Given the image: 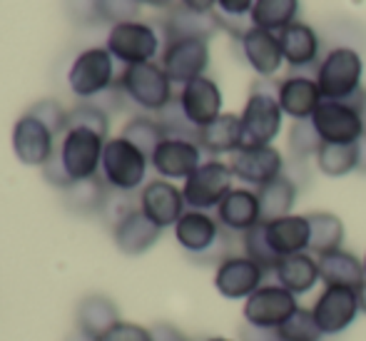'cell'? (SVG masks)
I'll return each mask as SVG.
<instances>
[{"label": "cell", "instance_id": "4fadbf2b", "mask_svg": "<svg viewBox=\"0 0 366 341\" xmlns=\"http://www.w3.org/2000/svg\"><path fill=\"white\" fill-rule=\"evenodd\" d=\"M264 279H267V270L257 265L254 260H249L247 254H229V257H222L217 262L214 289L224 299L244 302V299H249L264 284Z\"/></svg>", "mask_w": 366, "mask_h": 341}, {"label": "cell", "instance_id": "7c38bea8", "mask_svg": "<svg viewBox=\"0 0 366 341\" xmlns=\"http://www.w3.org/2000/svg\"><path fill=\"white\" fill-rule=\"evenodd\" d=\"M359 312H362L359 292L349 287H324L312 307V314L324 337H337L347 332L357 322Z\"/></svg>", "mask_w": 366, "mask_h": 341}, {"label": "cell", "instance_id": "9c48e42d", "mask_svg": "<svg viewBox=\"0 0 366 341\" xmlns=\"http://www.w3.org/2000/svg\"><path fill=\"white\" fill-rule=\"evenodd\" d=\"M105 48L125 68L152 63L159 53V35L154 33L152 25L140 23V20H127V23L112 25Z\"/></svg>", "mask_w": 366, "mask_h": 341}, {"label": "cell", "instance_id": "cb8c5ba5", "mask_svg": "<svg viewBox=\"0 0 366 341\" xmlns=\"http://www.w3.org/2000/svg\"><path fill=\"white\" fill-rule=\"evenodd\" d=\"M282 53L285 63L294 70H307L312 65H319V53H322V40L319 33L307 23H292L285 30H280Z\"/></svg>", "mask_w": 366, "mask_h": 341}, {"label": "cell", "instance_id": "1f68e13d", "mask_svg": "<svg viewBox=\"0 0 366 341\" xmlns=\"http://www.w3.org/2000/svg\"><path fill=\"white\" fill-rule=\"evenodd\" d=\"M297 182L290 174H282L274 182L264 184V187L257 189V197H259V209H262V222L280 219V217L292 214L294 202H297Z\"/></svg>", "mask_w": 366, "mask_h": 341}, {"label": "cell", "instance_id": "f35d334b", "mask_svg": "<svg viewBox=\"0 0 366 341\" xmlns=\"http://www.w3.org/2000/svg\"><path fill=\"white\" fill-rule=\"evenodd\" d=\"M65 192H68V202L77 212H97L105 202V189H102V182L97 177L87 179V182H77Z\"/></svg>", "mask_w": 366, "mask_h": 341}, {"label": "cell", "instance_id": "e0dca14e", "mask_svg": "<svg viewBox=\"0 0 366 341\" xmlns=\"http://www.w3.org/2000/svg\"><path fill=\"white\" fill-rule=\"evenodd\" d=\"M162 237V229L142 209H125L115 219L112 227V239L115 247L127 257H140L152 249Z\"/></svg>", "mask_w": 366, "mask_h": 341}, {"label": "cell", "instance_id": "8d00e7d4", "mask_svg": "<svg viewBox=\"0 0 366 341\" xmlns=\"http://www.w3.org/2000/svg\"><path fill=\"white\" fill-rule=\"evenodd\" d=\"M277 332H280L282 341H322L324 337L312 309H304V307H299Z\"/></svg>", "mask_w": 366, "mask_h": 341}, {"label": "cell", "instance_id": "b9f144b4", "mask_svg": "<svg viewBox=\"0 0 366 341\" xmlns=\"http://www.w3.org/2000/svg\"><path fill=\"white\" fill-rule=\"evenodd\" d=\"M140 5L142 0H95V8L100 13V18L110 20L112 25L135 20V15L140 13Z\"/></svg>", "mask_w": 366, "mask_h": 341}, {"label": "cell", "instance_id": "ee69618b", "mask_svg": "<svg viewBox=\"0 0 366 341\" xmlns=\"http://www.w3.org/2000/svg\"><path fill=\"white\" fill-rule=\"evenodd\" d=\"M217 8L224 18H244L254 8V0H217Z\"/></svg>", "mask_w": 366, "mask_h": 341}, {"label": "cell", "instance_id": "836d02e7", "mask_svg": "<svg viewBox=\"0 0 366 341\" xmlns=\"http://www.w3.org/2000/svg\"><path fill=\"white\" fill-rule=\"evenodd\" d=\"M317 167L327 177H344L359 167V142L357 144H324L317 154Z\"/></svg>", "mask_w": 366, "mask_h": 341}, {"label": "cell", "instance_id": "60d3db41", "mask_svg": "<svg viewBox=\"0 0 366 341\" xmlns=\"http://www.w3.org/2000/svg\"><path fill=\"white\" fill-rule=\"evenodd\" d=\"M28 112H33L35 117H40V120H43L58 137H63L65 130H68V115L70 112L65 110L58 100H40V102H35Z\"/></svg>", "mask_w": 366, "mask_h": 341}, {"label": "cell", "instance_id": "8992f818", "mask_svg": "<svg viewBox=\"0 0 366 341\" xmlns=\"http://www.w3.org/2000/svg\"><path fill=\"white\" fill-rule=\"evenodd\" d=\"M232 179H234V174H232L229 162H222V159H207V162H202L184 179L182 194L187 209H199V212L217 209L222 199L229 194Z\"/></svg>", "mask_w": 366, "mask_h": 341}, {"label": "cell", "instance_id": "f6af8a7d", "mask_svg": "<svg viewBox=\"0 0 366 341\" xmlns=\"http://www.w3.org/2000/svg\"><path fill=\"white\" fill-rule=\"evenodd\" d=\"M149 334H152V341H189V337L182 329H177L174 324H167V322L154 324V327L149 329Z\"/></svg>", "mask_w": 366, "mask_h": 341}, {"label": "cell", "instance_id": "d6a6232c", "mask_svg": "<svg viewBox=\"0 0 366 341\" xmlns=\"http://www.w3.org/2000/svg\"><path fill=\"white\" fill-rule=\"evenodd\" d=\"M297 15H299V0H254L249 20H252V28L280 33L287 25L297 23Z\"/></svg>", "mask_w": 366, "mask_h": 341}, {"label": "cell", "instance_id": "db71d44e", "mask_svg": "<svg viewBox=\"0 0 366 341\" xmlns=\"http://www.w3.org/2000/svg\"><path fill=\"white\" fill-rule=\"evenodd\" d=\"M204 341H232V339H227V337H209V339H204Z\"/></svg>", "mask_w": 366, "mask_h": 341}, {"label": "cell", "instance_id": "f5cc1de1", "mask_svg": "<svg viewBox=\"0 0 366 341\" xmlns=\"http://www.w3.org/2000/svg\"><path fill=\"white\" fill-rule=\"evenodd\" d=\"M362 117H364V127H366V92H364V97H362Z\"/></svg>", "mask_w": 366, "mask_h": 341}, {"label": "cell", "instance_id": "bcb514c9", "mask_svg": "<svg viewBox=\"0 0 366 341\" xmlns=\"http://www.w3.org/2000/svg\"><path fill=\"white\" fill-rule=\"evenodd\" d=\"M239 341H282L277 329H257V327H244L239 329Z\"/></svg>", "mask_w": 366, "mask_h": 341}, {"label": "cell", "instance_id": "d6986e66", "mask_svg": "<svg viewBox=\"0 0 366 341\" xmlns=\"http://www.w3.org/2000/svg\"><path fill=\"white\" fill-rule=\"evenodd\" d=\"M140 209L145 212L149 219L159 227V229H167L179 222V217L187 212L184 204V194L179 187H174L169 179H152L142 187L140 192Z\"/></svg>", "mask_w": 366, "mask_h": 341}, {"label": "cell", "instance_id": "74e56055", "mask_svg": "<svg viewBox=\"0 0 366 341\" xmlns=\"http://www.w3.org/2000/svg\"><path fill=\"white\" fill-rule=\"evenodd\" d=\"M324 147L322 137H319L317 127L312 125V120H294V125L290 127V152L297 159H307V157H317L319 149Z\"/></svg>", "mask_w": 366, "mask_h": 341}, {"label": "cell", "instance_id": "3957f363", "mask_svg": "<svg viewBox=\"0 0 366 341\" xmlns=\"http://www.w3.org/2000/svg\"><path fill=\"white\" fill-rule=\"evenodd\" d=\"M149 167V157L140 147L125 137H110L102 149L100 172L107 187L115 192H135L145 182V174Z\"/></svg>", "mask_w": 366, "mask_h": 341}, {"label": "cell", "instance_id": "4316f807", "mask_svg": "<svg viewBox=\"0 0 366 341\" xmlns=\"http://www.w3.org/2000/svg\"><path fill=\"white\" fill-rule=\"evenodd\" d=\"M277 284L292 292L294 297L299 294H309L319 282H322V272H319V260L312 252H302V254L282 257L280 265L274 267Z\"/></svg>", "mask_w": 366, "mask_h": 341}, {"label": "cell", "instance_id": "6da1fadb", "mask_svg": "<svg viewBox=\"0 0 366 341\" xmlns=\"http://www.w3.org/2000/svg\"><path fill=\"white\" fill-rule=\"evenodd\" d=\"M110 137L90 127H68L58 142V152L43 167V174L53 187L70 189L77 182L95 179L102 164V149Z\"/></svg>", "mask_w": 366, "mask_h": 341}, {"label": "cell", "instance_id": "d4e9b609", "mask_svg": "<svg viewBox=\"0 0 366 341\" xmlns=\"http://www.w3.org/2000/svg\"><path fill=\"white\" fill-rule=\"evenodd\" d=\"M75 322V329L85 332L87 337L102 339L120 322V312H117V304L105 294H87L77 304Z\"/></svg>", "mask_w": 366, "mask_h": 341}, {"label": "cell", "instance_id": "ac0fdd59", "mask_svg": "<svg viewBox=\"0 0 366 341\" xmlns=\"http://www.w3.org/2000/svg\"><path fill=\"white\" fill-rule=\"evenodd\" d=\"M177 102L182 107L184 117L192 122L197 130L207 127L222 115V90L212 77L202 75L197 80L182 85L177 95Z\"/></svg>", "mask_w": 366, "mask_h": 341}, {"label": "cell", "instance_id": "83f0119b", "mask_svg": "<svg viewBox=\"0 0 366 341\" xmlns=\"http://www.w3.org/2000/svg\"><path fill=\"white\" fill-rule=\"evenodd\" d=\"M319 272H322L324 287H349V289H364L366 287V272L364 262L357 254L347 249L329 252V254L317 257Z\"/></svg>", "mask_w": 366, "mask_h": 341}, {"label": "cell", "instance_id": "7402d4cb", "mask_svg": "<svg viewBox=\"0 0 366 341\" xmlns=\"http://www.w3.org/2000/svg\"><path fill=\"white\" fill-rule=\"evenodd\" d=\"M277 100L282 105V112L292 120H312L324 97L314 77L290 75L277 85Z\"/></svg>", "mask_w": 366, "mask_h": 341}, {"label": "cell", "instance_id": "5b68a950", "mask_svg": "<svg viewBox=\"0 0 366 341\" xmlns=\"http://www.w3.org/2000/svg\"><path fill=\"white\" fill-rule=\"evenodd\" d=\"M117 85L137 107L147 112H162L172 102V80L157 63L130 65L122 70Z\"/></svg>", "mask_w": 366, "mask_h": 341}, {"label": "cell", "instance_id": "44dd1931", "mask_svg": "<svg viewBox=\"0 0 366 341\" xmlns=\"http://www.w3.org/2000/svg\"><path fill=\"white\" fill-rule=\"evenodd\" d=\"M242 50H244L247 63L259 77H272L285 65V53H282L280 35L272 30L247 28L242 35Z\"/></svg>", "mask_w": 366, "mask_h": 341}, {"label": "cell", "instance_id": "f907efd6", "mask_svg": "<svg viewBox=\"0 0 366 341\" xmlns=\"http://www.w3.org/2000/svg\"><path fill=\"white\" fill-rule=\"evenodd\" d=\"M142 3L152 5V8H169V5H172V0H142Z\"/></svg>", "mask_w": 366, "mask_h": 341}, {"label": "cell", "instance_id": "277c9868", "mask_svg": "<svg viewBox=\"0 0 366 341\" xmlns=\"http://www.w3.org/2000/svg\"><path fill=\"white\" fill-rule=\"evenodd\" d=\"M285 112L274 92L254 87L244 102L239 115L242 122V147H267L282 132Z\"/></svg>", "mask_w": 366, "mask_h": 341}, {"label": "cell", "instance_id": "e575fe53", "mask_svg": "<svg viewBox=\"0 0 366 341\" xmlns=\"http://www.w3.org/2000/svg\"><path fill=\"white\" fill-rule=\"evenodd\" d=\"M122 137L130 139L135 147H140L147 157H152V152L157 149V144L167 137V132H164V127L159 125V120L147 117V115H137L122 127Z\"/></svg>", "mask_w": 366, "mask_h": 341}, {"label": "cell", "instance_id": "7dc6e473", "mask_svg": "<svg viewBox=\"0 0 366 341\" xmlns=\"http://www.w3.org/2000/svg\"><path fill=\"white\" fill-rule=\"evenodd\" d=\"M179 3H182V8L194 10V13H212L217 0H179Z\"/></svg>", "mask_w": 366, "mask_h": 341}, {"label": "cell", "instance_id": "681fc988", "mask_svg": "<svg viewBox=\"0 0 366 341\" xmlns=\"http://www.w3.org/2000/svg\"><path fill=\"white\" fill-rule=\"evenodd\" d=\"M68 341H100V339H92V337H87L85 332H80V329H75V332L68 337Z\"/></svg>", "mask_w": 366, "mask_h": 341}, {"label": "cell", "instance_id": "ab89813d", "mask_svg": "<svg viewBox=\"0 0 366 341\" xmlns=\"http://www.w3.org/2000/svg\"><path fill=\"white\" fill-rule=\"evenodd\" d=\"M68 127H90V130L100 132L102 137H107V132H110V117H107V112L102 107L92 105V102H82L75 110H70Z\"/></svg>", "mask_w": 366, "mask_h": 341}, {"label": "cell", "instance_id": "5bb4252c", "mask_svg": "<svg viewBox=\"0 0 366 341\" xmlns=\"http://www.w3.org/2000/svg\"><path fill=\"white\" fill-rule=\"evenodd\" d=\"M209 68V40L202 38H182L169 40L162 50V70L177 85L202 77Z\"/></svg>", "mask_w": 366, "mask_h": 341}, {"label": "cell", "instance_id": "ba28073f", "mask_svg": "<svg viewBox=\"0 0 366 341\" xmlns=\"http://www.w3.org/2000/svg\"><path fill=\"white\" fill-rule=\"evenodd\" d=\"M312 125L317 127L324 144H357L366 135L364 117L357 102L322 100L312 115Z\"/></svg>", "mask_w": 366, "mask_h": 341}, {"label": "cell", "instance_id": "ffe728a7", "mask_svg": "<svg viewBox=\"0 0 366 341\" xmlns=\"http://www.w3.org/2000/svg\"><path fill=\"white\" fill-rule=\"evenodd\" d=\"M219 234L222 224L217 222V217H212L209 212L187 209L174 224V239L192 257H202L207 252H212L219 242Z\"/></svg>", "mask_w": 366, "mask_h": 341}, {"label": "cell", "instance_id": "11a10c76", "mask_svg": "<svg viewBox=\"0 0 366 341\" xmlns=\"http://www.w3.org/2000/svg\"><path fill=\"white\" fill-rule=\"evenodd\" d=\"M364 272H366V257H364Z\"/></svg>", "mask_w": 366, "mask_h": 341}, {"label": "cell", "instance_id": "7a4b0ae2", "mask_svg": "<svg viewBox=\"0 0 366 341\" xmlns=\"http://www.w3.org/2000/svg\"><path fill=\"white\" fill-rule=\"evenodd\" d=\"M324 100L352 102L362 95L364 80V58L352 45H337L332 48L317 65L314 75Z\"/></svg>", "mask_w": 366, "mask_h": 341}, {"label": "cell", "instance_id": "f546056e", "mask_svg": "<svg viewBox=\"0 0 366 341\" xmlns=\"http://www.w3.org/2000/svg\"><path fill=\"white\" fill-rule=\"evenodd\" d=\"M197 144L209 154H232L242 147V122L239 115L222 112L214 122L197 132Z\"/></svg>", "mask_w": 366, "mask_h": 341}, {"label": "cell", "instance_id": "2e32d148", "mask_svg": "<svg viewBox=\"0 0 366 341\" xmlns=\"http://www.w3.org/2000/svg\"><path fill=\"white\" fill-rule=\"evenodd\" d=\"M149 164L162 179H187L202 164V147L194 139L164 137L149 157Z\"/></svg>", "mask_w": 366, "mask_h": 341}, {"label": "cell", "instance_id": "f1b7e54d", "mask_svg": "<svg viewBox=\"0 0 366 341\" xmlns=\"http://www.w3.org/2000/svg\"><path fill=\"white\" fill-rule=\"evenodd\" d=\"M222 28L219 15L214 13H194L187 8H177L169 13L164 20V35L169 40H182V38H202L209 40Z\"/></svg>", "mask_w": 366, "mask_h": 341}, {"label": "cell", "instance_id": "52a82bcc", "mask_svg": "<svg viewBox=\"0 0 366 341\" xmlns=\"http://www.w3.org/2000/svg\"><path fill=\"white\" fill-rule=\"evenodd\" d=\"M115 58L107 48H87L75 58L68 72V85L80 100H97L112 87Z\"/></svg>", "mask_w": 366, "mask_h": 341}, {"label": "cell", "instance_id": "c3c4849f", "mask_svg": "<svg viewBox=\"0 0 366 341\" xmlns=\"http://www.w3.org/2000/svg\"><path fill=\"white\" fill-rule=\"evenodd\" d=\"M359 172H366V135L359 139Z\"/></svg>", "mask_w": 366, "mask_h": 341}, {"label": "cell", "instance_id": "30bf717a", "mask_svg": "<svg viewBox=\"0 0 366 341\" xmlns=\"http://www.w3.org/2000/svg\"><path fill=\"white\" fill-rule=\"evenodd\" d=\"M299 309V302L292 292H287L282 284H262L249 299H244L242 317L244 324L257 329H280L287 319Z\"/></svg>", "mask_w": 366, "mask_h": 341}, {"label": "cell", "instance_id": "603a6c76", "mask_svg": "<svg viewBox=\"0 0 366 341\" xmlns=\"http://www.w3.org/2000/svg\"><path fill=\"white\" fill-rule=\"evenodd\" d=\"M217 222L227 232H239V234H244L252 227L259 224L262 209H259L257 189L232 187L229 194L217 207Z\"/></svg>", "mask_w": 366, "mask_h": 341}, {"label": "cell", "instance_id": "816d5d0a", "mask_svg": "<svg viewBox=\"0 0 366 341\" xmlns=\"http://www.w3.org/2000/svg\"><path fill=\"white\" fill-rule=\"evenodd\" d=\"M359 304H362V312L366 314V287L359 289Z\"/></svg>", "mask_w": 366, "mask_h": 341}, {"label": "cell", "instance_id": "484cf974", "mask_svg": "<svg viewBox=\"0 0 366 341\" xmlns=\"http://www.w3.org/2000/svg\"><path fill=\"white\" fill-rule=\"evenodd\" d=\"M267 239L280 257H292L309 252V219L307 214H287L264 222Z\"/></svg>", "mask_w": 366, "mask_h": 341}, {"label": "cell", "instance_id": "d590c367", "mask_svg": "<svg viewBox=\"0 0 366 341\" xmlns=\"http://www.w3.org/2000/svg\"><path fill=\"white\" fill-rule=\"evenodd\" d=\"M242 247H244V254L249 260H254L259 267H264L267 272H274V267L280 265L282 257L272 249L269 239H267V232H264V222H259L257 227H252L249 232L242 234Z\"/></svg>", "mask_w": 366, "mask_h": 341}, {"label": "cell", "instance_id": "9a60e30c", "mask_svg": "<svg viewBox=\"0 0 366 341\" xmlns=\"http://www.w3.org/2000/svg\"><path fill=\"white\" fill-rule=\"evenodd\" d=\"M229 167L237 179L252 187H264L285 174V157L274 144L267 147H239L229 154Z\"/></svg>", "mask_w": 366, "mask_h": 341}, {"label": "cell", "instance_id": "4dcf8cb0", "mask_svg": "<svg viewBox=\"0 0 366 341\" xmlns=\"http://www.w3.org/2000/svg\"><path fill=\"white\" fill-rule=\"evenodd\" d=\"M309 252L314 257L344 249V222L334 212H309Z\"/></svg>", "mask_w": 366, "mask_h": 341}, {"label": "cell", "instance_id": "7bdbcfd3", "mask_svg": "<svg viewBox=\"0 0 366 341\" xmlns=\"http://www.w3.org/2000/svg\"><path fill=\"white\" fill-rule=\"evenodd\" d=\"M100 341H152V334H149V329L142 327V324L122 322L120 319Z\"/></svg>", "mask_w": 366, "mask_h": 341}, {"label": "cell", "instance_id": "8fae6325", "mask_svg": "<svg viewBox=\"0 0 366 341\" xmlns=\"http://www.w3.org/2000/svg\"><path fill=\"white\" fill-rule=\"evenodd\" d=\"M13 152L28 167H45L58 152V135L33 112H25L13 127Z\"/></svg>", "mask_w": 366, "mask_h": 341}]
</instances>
